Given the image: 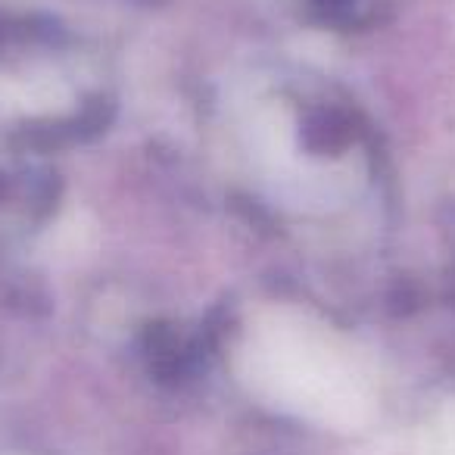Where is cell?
Listing matches in <instances>:
<instances>
[{"label": "cell", "instance_id": "obj_1", "mask_svg": "<svg viewBox=\"0 0 455 455\" xmlns=\"http://www.w3.org/2000/svg\"><path fill=\"white\" fill-rule=\"evenodd\" d=\"M256 396L322 427L355 430L374 411V387L353 349L297 312H268L241 347Z\"/></svg>", "mask_w": 455, "mask_h": 455}]
</instances>
